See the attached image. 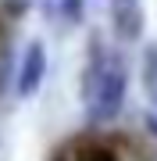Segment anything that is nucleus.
<instances>
[{
	"label": "nucleus",
	"mask_w": 157,
	"mask_h": 161,
	"mask_svg": "<svg viewBox=\"0 0 157 161\" xmlns=\"http://www.w3.org/2000/svg\"><path fill=\"white\" fill-rule=\"evenodd\" d=\"M111 22L122 40H136L143 32V7L139 0H111Z\"/></svg>",
	"instance_id": "3"
},
{
	"label": "nucleus",
	"mask_w": 157,
	"mask_h": 161,
	"mask_svg": "<svg viewBox=\"0 0 157 161\" xmlns=\"http://www.w3.org/2000/svg\"><path fill=\"white\" fill-rule=\"evenodd\" d=\"M125 100V68L114 58H97L82 79V104L93 122H111Z\"/></svg>",
	"instance_id": "1"
},
{
	"label": "nucleus",
	"mask_w": 157,
	"mask_h": 161,
	"mask_svg": "<svg viewBox=\"0 0 157 161\" xmlns=\"http://www.w3.org/2000/svg\"><path fill=\"white\" fill-rule=\"evenodd\" d=\"M143 86H146L150 104L157 108V43L146 47V54H143Z\"/></svg>",
	"instance_id": "4"
},
{
	"label": "nucleus",
	"mask_w": 157,
	"mask_h": 161,
	"mask_svg": "<svg viewBox=\"0 0 157 161\" xmlns=\"http://www.w3.org/2000/svg\"><path fill=\"white\" fill-rule=\"evenodd\" d=\"M43 75H47V50H43V43H29L25 58H22V72H18V93L22 97L36 93Z\"/></svg>",
	"instance_id": "2"
},
{
	"label": "nucleus",
	"mask_w": 157,
	"mask_h": 161,
	"mask_svg": "<svg viewBox=\"0 0 157 161\" xmlns=\"http://www.w3.org/2000/svg\"><path fill=\"white\" fill-rule=\"evenodd\" d=\"M7 7H11V11H14V14H22V11H25V7H29V0H7Z\"/></svg>",
	"instance_id": "6"
},
{
	"label": "nucleus",
	"mask_w": 157,
	"mask_h": 161,
	"mask_svg": "<svg viewBox=\"0 0 157 161\" xmlns=\"http://www.w3.org/2000/svg\"><path fill=\"white\" fill-rule=\"evenodd\" d=\"M75 161H118V158H114V150L104 147V143H89V147H82V150H79V158H75Z\"/></svg>",
	"instance_id": "5"
}]
</instances>
